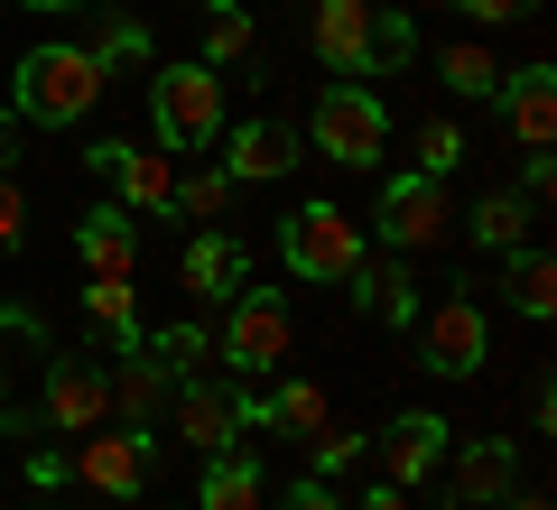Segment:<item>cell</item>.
<instances>
[{
    "label": "cell",
    "instance_id": "29",
    "mask_svg": "<svg viewBox=\"0 0 557 510\" xmlns=\"http://www.w3.org/2000/svg\"><path fill=\"white\" fill-rule=\"evenodd\" d=\"M456 158H465L456 121H418V177H456Z\"/></svg>",
    "mask_w": 557,
    "mask_h": 510
},
{
    "label": "cell",
    "instance_id": "18",
    "mask_svg": "<svg viewBox=\"0 0 557 510\" xmlns=\"http://www.w3.org/2000/svg\"><path fill=\"white\" fill-rule=\"evenodd\" d=\"M75 251H84V270H94V278H131L139 270V223L121 214V204H102V214H84Z\"/></svg>",
    "mask_w": 557,
    "mask_h": 510
},
{
    "label": "cell",
    "instance_id": "17",
    "mask_svg": "<svg viewBox=\"0 0 557 510\" xmlns=\"http://www.w3.org/2000/svg\"><path fill=\"white\" fill-rule=\"evenodd\" d=\"M242 418H260L270 436H298V446H307V436H317L335 409H325V390H317V381H278V390L242 399Z\"/></svg>",
    "mask_w": 557,
    "mask_h": 510
},
{
    "label": "cell",
    "instance_id": "30",
    "mask_svg": "<svg viewBox=\"0 0 557 510\" xmlns=\"http://www.w3.org/2000/svg\"><path fill=\"white\" fill-rule=\"evenodd\" d=\"M223 204H233V177H223V167H205V177H177V214L223 223Z\"/></svg>",
    "mask_w": 557,
    "mask_h": 510
},
{
    "label": "cell",
    "instance_id": "9",
    "mask_svg": "<svg viewBox=\"0 0 557 510\" xmlns=\"http://www.w3.org/2000/svg\"><path fill=\"white\" fill-rule=\"evenodd\" d=\"M112 418V372H102L94 353H57V372H47V427L84 436Z\"/></svg>",
    "mask_w": 557,
    "mask_h": 510
},
{
    "label": "cell",
    "instance_id": "26",
    "mask_svg": "<svg viewBox=\"0 0 557 510\" xmlns=\"http://www.w3.org/2000/svg\"><path fill=\"white\" fill-rule=\"evenodd\" d=\"M84 315H94V334L131 344V334H139V297H131V278H94V288H84Z\"/></svg>",
    "mask_w": 557,
    "mask_h": 510
},
{
    "label": "cell",
    "instance_id": "20",
    "mask_svg": "<svg viewBox=\"0 0 557 510\" xmlns=\"http://www.w3.org/2000/svg\"><path fill=\"white\" fill-rule=\"evenodd\" d=\"M168 390H177V372H168L159 353H131V362L112 372V409L131 418V427H149V418L168 409Z\"/></svg>",
    "mask_w": 557,
    "mask_h": 510
},
{
    "label": "cell",
    "instance_id": "37",
    "mask_svg": "<svg viewBox=\"0 0 557 510\" xmlns=\"http://www.w3.org/2000/svg\"><path fill=\"white\" fill-rule=\"evenodd\" d=\"M65 473H75V455H65V446H47V455H28V483H38V492H57Z\"/></svg>",
    "mask_w": 557,
    "mask_h": 510
},
{
    "label": "cell",
    "instance_id": "33",
    "mask_svg": "<svg viewBox=\"0 0 557 510\" xmlns=\"http://www.w3.org/2000/svg\"><path fill=\"white\" fill-rule=\"evenodd\" d=\"M409 57H418V28L399 20L391 0H381V75H391V65H409Z\"/></svg>",
    "mask_w": 557,
    "mask_h": 510
},
{
    "label": "cell",
    "instance_id": "25",
    "mask_svg": "<svg viewBox=\"0 0 557 510\" xmlns=\"http://www.w3.org/2000/svg\"><path fill=\"white\" fill-rule=\"evenodd\" d=\"M437 84H446V94H493L502 57H493V47H474V38H456V47H437Z\"/></svg>",
    "mask_w": 557,
    "mask_h": 510
},
{
    "label": "cell",
    "instance_id": "34",
    "mask_svg": "<svg viewBox=\"0 0 557 510\" xmlns=\"http://www.w3.org/2000/svg\"><path fill=\"white\" fill-rule=\"evenodd\" d=\"M548 196H557V158L530 149V167H520V204H530V214H548Z\"/></svg>",
    "mask_w": 557,
    "mask_h": 510
},
{
    "label": "cell",
    "instance_id": "11",
    "mask_svg": "<svg viewBox=\"0 0 557 510\" xmlns=\"http://www.w3.org/2000/svg\"><path fill=\"white\" fill-rule=\"evenodd\" d=\"M75 473H84L94 492H112V501H131V492L149 483V436H139V427H84Z\"/></svg>",
    "mask_w": 557,
    "mask_h": 510
},
{
    "label": "cell",
    "instance_id": "32",
    "mask_svg": "<svg viewBox=\"0 0 557 510\" xmlns=\"http://www.w3.org/2000/svg\"><path fill=\"white\" fill-rule=\"evenodd\" d=\"M307 446H317V473H344V464H354L362 446H372V436H362V427H335V418H325V427L307 436Z\"/></svg>",
    "mask_w": 557,
    "mask_h": 510
},
{
    "label": "cell",
    "instance_id": "19",
    "mask_svg": "<svg viewBox=\"0 0 557 510\" xmlns=\"http://www.w3.org/2000/svg\"><path fill=\"white\" fill-rule=\"evenodd\" d=\"M354 288H362V307H372L381 325H409V315H418V278H409V251H391V260H372V251H362V260H354Z\"/></svg>",
    "mask_w": 557,
    "mask_h": 510
},
{
    "label": "cell",
    "instance_id": "8",
    "mask_svg": "<svg viewBox=\"0 0 557 510\" xmlns=\"http://www.w3.org/2000/svg\"><path fill=\"white\" fill-rule=\"evenodd\" d=\"M288 307H278V297H233V325H223V344L214 353L233 362V372H278V362H288Z\"/></svg>",
    "mask_w": 557,
    "mask_h": 510
},
{
    "label": "cell",
    "instance_id": "21",
    "mask_svg": "<svg viewBox=\"0 0 557 510\" xmlns=\"http://www.w3.org/2000/svg\"><path fill=\"white\" fill-rule=\"evenodd\" d=\"M260 501H270V483H260L251 446H223V455H205V510H260Z\"/></svg>",
    "mask_w": 557,
    "mask_h": 510
},
{
    "label": "cell",
    "instance_id": "38",
    "mask_svg": "<svg viewBox=\"0 0 557 510\" xmlns=\"http://www.w3.org/2000/svg\"><path fill=\"white\" fill-rule=\"evenodd\" d=\"M278 510H344V501H335V492H325V473H317V483H298V492H288V501H278Z\"/></svg>",
    "mask_w": 557,
    "mask_h": 510
},
{
    "label": "cell",
    "instance_id": "14",
    "mask_svg": "<svg viewBox=\"0 0 557 510\" xmlns=\"http://www.w3.org/2000/svg\"><path fill=\"white\" fill-rule=\"evenodd\" d=\"M493 102H502V121H511L520 149H548V139H557V75H548V65H520V75H502Z\"/></svg>",
    "mask_w": 557,
    "mask_h": 510
},
{
    "label": "cell",
    "instance_id": "31",
    "mask_svg": "<svg viewBox=\"0 0 557 510\" xmlns=\"http://www.w3.org/2000/svg\"><path fill=\"white\" fill-rule=\"evenodd\" d=\"M159 362H168V372H196V381H205V362H214L205 325H168V334H159Z\"/></svg>",
    "mask_w": 557,
    "mask_h": 510
},
{
    "label": "cell",
    "instance_id": "15",
    "mask_svg": "<svg viewBox=\"0 0 557 510\" xmlns=\"http://www.w3.org/2000/svg\"><path fill=\"white\" fill-rule=\"evenodd\" d=\"M102 177L121 186V214H168V204H177V167H168V149H131V139H121Z\"/></svg>",
    "mask_w": 557,
    "mask_h": 510
},
{
    "label": "cell",
    "instance_id": "35",
    "mask_svg": "<svg viewBox=\"0 0 557 510\" xmlns=\"http://www.w3.org/2000/svg\"><path fill=\"white\" fill-rule=\"evenodd\" d=\"M20 223H28V204H20V177L0 167V251H20Z\"/></svg>",
    "mask_w": 557,
    "mask_h": 510
},
{
    "label": "cell",
    "instance_id": "43",
    "mask_svg": "<svg viewBox=\"0 0 557 510\" xmlns=\"http://www.w3.org/2000/svg\"><path fill=\"white\" fill-rule=\"evenodd\" d=\"M20 325H28V315H0V334H20Z\"/></svg>",
    "mask_w": 557,
    "mask_h": 510
},
{
    "label": "cell",
    "instance_id": "2",
    "mask_svg": "<svg viewBox=\"0 0 557 510\" xmlns=\"http://www.w3.org/2000/svg\"><path fill=\"white\" fill-rule=\"evenodd\" d=\"M149 112H159V139L168 149H214L223 121H233V102H223V65H168L159 94H149Z\"/></svg>",
    "mask_w": 557,
    "mask_h": 510
},
{
    "label": "cell",
    "instance_id": "5",
    "mask_svg": "<svg viewBox=\"0 0 557 510\" xmlns=\"http://www.w3.org/2000/svg\"><path fill=\"white\" fill-rule=\"evenodd\" d=\"M278 251H288V270H298V278H354L362 233H354V214H344V204H298V214H288V233H278Z\"/></svg>",
    "mask_w": 557,
    "mask_h": 510
},
{
    "label": "cell",
    "instance_id": "40",
    "mask_svg": "<svg viewBox=\"0 0 557 510\" xmlns=\"http://www.w3.org/2000/svg\"><path fill=\"white\" fill-rule=\"evenodd\" d=\"M0 167H20V121H0Z\"/></svg>",
    "mask_w": 557,
    "mask_h": 510
},
{
    "label": "cell",
    "instance_id": "22",
    "mask_svg": "<svg viewBox=\"0 0 557 510\" xmlns=\"http://www.w3.org/2000/svg\"><path fill=\"white\" fill-rule=\"evenodd\" d=\"M177 278H186L196 297H233V288H242V251H233L223 233H196V241L177 251Z\"/></svg>",
    "mask_w": 557,
    "mask_h": 510
},
{
    "label": "cell",
    "instance_id": "42",
    "mask_svg": "<svg viewBox=\"0 0 557 510\" xmlns=\"http://www.w3.org/2000/svg\"><path fill=\"white\" fill-rule=\"evenodd\" d=\"M28 10H57V20H65V10H94V0H28Z\"/></svg>",
    "mask_w": 557,
    "mask_h": 510
},
{
    "label": "cell",
    "instance_id": "27",
    "mask_svg": "<svg viewBox=\"0 0 557 510\" xmlns=\"http://www.w3.org/2000/svg\"><path fill=\"white\" fill-rule=\"evenodd\" d=\"M511 307H520V315H548V307H557V260L530 251V241L511 251Z\"/></svg>",
    "mask_w": 557,
    "mask_h": 510
},
{
    "label": "cell",
    "instance_id": "13",
    "mask_svg": "<svg viewBox=\"0 0 557 510\" xmlns=\"http://www.w3.org/2000/svg\"><path fill=\"white\" fill-rule=\"evenodd\" d=\"M446 446H456V436H446V418H428V409H409V418H391V436H381V483H428V473L446 464Z\"/></svg>",
    "mask_w": 557,
    "mask_h": 510
},
{
    "label": "cell",
    "instance_id": "1",
    "mask_svg": "<svg viewBox=\"0 0 557 510\" xmlns=\"http://www.w3.org/2000/svg\"><path fill=\"white\" fill-rule=\"evenodd\" d=\"M102 65L94 47H28L20 57V121H38V130H65V121H84L102 102Z\"/></svg>",
    "mask_w": 557,
    "mask_h": 510
},
{
    "label": "cell",
    "instance_id": "39",
    "mask_svg": "<svg viewBox=\"0 0 557 510\" xmlns=\"http://www.w3.org/2000/svg\"><path fill=\"white\" fill-rule=\"evenodd\" d=\"M362 510H409V492H399V483H381V492H372Z\"/></svg>",
    "mask_w": 557,
    "mask_h": 510
},
{
    "label": "cell",
    "instance_id": "36",
    "mask_svg": "<svg viewBox=\"0 0 557 510\" xmlns=\"http://www.w3.org/2000/svg\"><path fill=\"white\" fill-rule=\"evenodd\" d=\"M456 10H465V20H483V28H502V20H530L539 0H456Z\"/></svg>",
    "mask_w": 557,
    "mask_h": 510
},
{
    "label": "cell",
    "instance_id": "16",
    "mask_svg": "<svg viewBox=\"0 0 557 510\" xmlns=\"http://www.w3.org/2000/svg\"><path fill=\"white\" fill-rule=\"evenodd\" d=\"M511 492H520V446L483 436V446L456 455V501H465V510H493V501H511Z\"/></svg>",
    "mask_w": 557,
    "mask_h": 510
},
{
    "label": "cell",
    "instance_id": "24",
    "mask_svg": "<svg viewBox=\"0 0 557 510\" xmlns=\"http://www.w3.org/2000/svg\"><path fill=\"white\" fill-rule=\"evenodd\" d=\"M251 10H242V0H205V65H242L251 57Z\"/></svg>",
    "mask_w": 557,
    "mask_h": 510
},
{
    "label": "cell",
    "instance_id": "10",
    "mask_svg": "<svg viewBox=\"0 0 557 510\" xmlns=\"http://www.w3.org/2000/svg\"><path fill=\"white\" fill-rule=\"evenodd\" d=\"M298 167V130L288 121H223V177L233 186H270Z\"/></svg>",
    "mask_w": 557,
    "mask_h": 510
},
{
    "label": "cell",
    "instance_id": "41",
    "mask_svg": "<svg viewBox=\"0 0 557 510\" xmlns=\"http://www.w3.org/2000/svg\"><path fill=\"white\" fill-rule=\"evenodd\" d=\"M502 510H557V501H548V492H511V501H502Z\"/></svg>",
    "mask_w": 557,
    "mask_h": 510
},
{
    "label": "cell",
    "instance_id": "4",
    "mask_svg": "<svg viewBox=\"0 0 557 510\" xmlns=\"http://www.w3.org/2000/svg\"><path fill=\"white\" fill-rule=\"evenodd\" d=\"M381 139H391V112H381V94H362L354 75L325 84V102H317V149L335 158V167H372Z\"/></svg>",
    "mask_w": 557,
    "mask_h": 510
},
{
    "label": "cell",
    "instance_id": "6",
    "mask_svg": "<svg viewBox=\"0 0 557 510\" xmlns=\"http://www.w3.org/2000/svg\"><path fill=\"white\" fill-rule=\"evenodd\" d=\"M381 233H391V251H437V241L456 233L446 177H399L391 196H381Z\"/></svg>",
    "mask_w": 557,
    "mask_h": 510
},
{
    "label": "cell",
    "instance_id": "28",
    "mask_svg": "<svg viewBox=\"0 0 557 510\" xmlns=\"http://www.w3.org/2000/svg\"><path fill=\"white\" fill-rule=\"evenodd\" d=\"M94 65L112 75V65H149V28L139 20H102L94 28Z\"/></svg>",
    "mask_w": 557,
    "mask_h": 510
},
{
    "label": "cell",
    "instance_id": "44",
    "mask_svg": "<svg viewBox=\"0 0 557 510\" xmlns=\"http://www.w3.org/2000/svg\"><path fill=\"white\" fill-rule=\"evenodd\" d=\"M0 399H10V362H0Z\"/></svg>",
    "mask_w": 557,
    "mask_h": 510
},
{
    "label": "cell",
    "instance_id": "23",
    "mask_svg": "<svg viewBox=\"0 0 557 510\" xmlns=\"http://www.w3.org/2000/svg\"><path fill=\"white\" fill-rule=\"evenodd\" d=\"M465 223H474V241H483V251H493V260H511L520 251V241H530V204H520V196H502V186H493V196H483L474 204V214H465Z\"/></svg>",
    "mask_w": 557,
    "mask_h": 510
},
{
    "label": "cell",
    "instance_id": "45",
    "mask_svg": "<svg viewBox=\"0 0 557 510\" xmlns=\"http://www.w3.org/2000/svg\"><path fill=\"white\" fill-rule=\"evenodd\" d=\"M456 510H465V501H456Z\"/></svg>",
    "mask_w": 557,
    "mask_h": 510
},
{
    "label": "cell",
    "instance_id": "12",
    "mask_svg": "<svg viewBox=\"0 0 557 510\" xmlns=\"http://www.w3.org/2000/svg\"><path fill=\"white\" fill-rule=\"evenodd\" d=\"M168 418H177V436L196 455H223L242 436V390H223V381H177V390H168Z\"/></svg>",
    "mask_w": 557,
    "mask_h": 510
},
{
    "label": "cell",
    "instance_id": "7",
    "mask_svg": "<svg viewBox=\"0 0 557 510\" xmlns=\"http://www.w3.org/2000/svg\"><path fill=\"white\" fill-rule=\"evenodd\" d=\"M317 57L335 75H381V0H317Z\"/></svg>",
    "mask_w": 557,
    "mask_h": 510
},
{
    "label": "cell",
    "instance_id": "3",
    "mask_svg": "<svg viewBox=\"0 0 557 510\" xmlns=\"http://www.w3.org/2000/svg\"><path fill=\"white\" fill-rule=\"evenodd\" d=\"M409 325H418V353H428V372H446V381H474L483 353H493V325H483L474 288H446L437 307L409 315Z\"/></svg>",
    "mask_w": 557,
    "mask_h": 510
}]
</instances>
